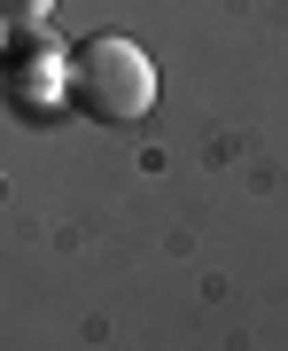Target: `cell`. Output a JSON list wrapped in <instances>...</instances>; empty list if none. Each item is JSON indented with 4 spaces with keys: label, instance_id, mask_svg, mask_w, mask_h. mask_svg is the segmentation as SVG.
<instances>
[{
    "label": "cell",
    "instance_id": "cell-3",
    "mask_svg": "<svg viewBox=\"0 0 288 351\" xmlns=\"http://www.w3.org/2000/svg\"><path fill=\"white\" fill-rule=\"evenodd\" d=\"M0 24H16V32L47 24V0H0Z\"/></svg>",
    "mask_w": 288,
    "mask_h": 351
},
{
    "label": "cell",
    "instance_id": "cell-2",
    "mask_svg": "<svg viewBox=\"0 0 288 351\" xmlns=\"http://www.w3.org/2000/svg\"><path fill=\"white\" fill-rule=\"evenodd\" d=\"M8 94H16V110H24V117H47V110H55V94L70 101V55L55 47L39 24L24 32V47L8 55Z\"/></svg>",
    "mask_w": 288,
    "mask_h": 351
},
{
    "label": "cell",
    "instance_id": "cell-1",
    "mask_svg": "<svg viewBox=\"0 0 288 351\" xmlns=\"http://www.w3.org/2000/svg\"><path fill=\"white\" fill-rule=\"evenodd\" d=\"M70 110L94 125H140L156 110V63L125 32H94L70 47Z\"/></svg>",
    "mask_w": 288,
    "mask_h": 351
}]
</instances>
